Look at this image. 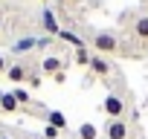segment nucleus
Listing matches in <instances>:
<instances>
[{"instance_id": "1", "label": "nucleus", "mask_w": 148, "mask_h": 139, "mask_svg": "<svg viewBox=\"0 0 148 139\" xmlns=\"http://www.w3.org/2000/svg\"><path fill=\"white\" fill-rule=\"evenodd\" d=\"M93 49H96V55H116L119 52V38L116 35H110V32H96L93 35Z\"/></svg>"}, {"instance_id": "2", "label": "nucleus", "mask_w": 148, "mask_h": 139, "mask_svg": "<svg viewBox=\"0 0 148 139\" xmlns=\"http://www.w3.org/2000/svg\"><path fill=\"white\" fill-rule=\"evenodd\" d=\"M102 110H105L108 119H122V113H125V99L116 96V93H108L105 102H102Z\"/></svg>"}, {"instance_id": "3", "label": "nucleus", "mask_w": 148, "mask_h": 139, "mask_svg": "<svg viewBox=\"0 0 148 139\" xmlns=\"http://www.w3.org/2000/svg\"><path fill=\"white\" fill-rule=\"evenodd\" d=\"M128 136H131V130L122 119H108L105 122V139H128Z\"/></svg>"}, {"instance_id": "4", "label": "nucleus", "mask_w": 148, "mask_h": 139, "mask_svg": "<svg viewBox=\"0 0 148 139\" xmlns=\"http://www.w3.org/2000/svg\"><path fill=\"white\" fill-rule=\"evenodd\" d=\"M6 78H9V81H15V84H23V81L29 78V67H26L23 61H15V64H9V70H6Z\"/></svg>"}, {"instance_id": "5", "label": "nucleus", "mask_w": 148, "mask_h": 139, "mask_svg": "<svg viewBox=\"0 0 148 139\" xmlns=\"http://www.w3.org/2000/svg\"><path fill=\"white\" fill-rule=\"evenodd\" d=\"M90 70H93L96 76H102V78H108L113 67H110V61H108L105 55H93V58H90Z\"/></svg>"}, {"instance_id": "6", "label": "nucleus", "mask_w": 148, "mask_h": 139, "mask_svg": "<svg viewBox=\"0 0 148 139\" xmlns=\"http://www.w3.org/2000/svg\"><path fill=\"white\" fill-rule=\"evenodd\" d=\"M134 38L142 41V44H148V15H139L134 20Z\"/></svg>"}, {"instance_id": "7", "label": "nucleus", "mask_w": 148, "mask_h": 139, "mask_svg": "<svg viewBox=\"0 0 148 139\" xmlns=\"http://www.w3.org/2000/svg\"><path fill=\"white\" fill-rule=\"evenodd\" d=\"M41 70H44L47 76H55V73H61V70H64V61L55 58V55H47V58L41 61Z\"/></svg>"}, {"instance_id": "8", "label": "nucleus", "mask_w": 148, "mask_h": 139, "mask_svg": "<svg viewBox=\"0 0 148 139\" xmlns=\"http://www.w3.org/2000/svg\"><path fill=\"white\" fill-rule=\"evenodd\" d=\"M41 23H44V29H47L49 35H58V32H61V29H58V23H55L52 9H41Z\"/></svg>"}, {"instance_id": "9", "label": "nucleus", "mask_w": 148, "mask_h": 139, "mask_svg": "<svg viewBox=\"0 0 148 139\" xmlns=\"http://www.w3.org/2000/svg\"><path fill=\"white\" fill-rule=\"evenodd\" d=\"M58 38H61V41H67V44H73V46H76V49H82V46H87V41H84V38H79L76 32H70V29H61V32H58Z\"/></svg>"}, {"instance_id": "10", "label": "nucleus", "mask_w": 148, "mask_h": 139, "mask_svg": "<svg viewBox=\"0 0 148 139\" xmlns=\"http://www.w3.org/2000/svg\"><path fill=\"white\" fill-rule=\"evenodd\" d=\"M47 125H52V127L64 130V127H67V116H64L61 110H49V113H47Z\"/></svg>"}, {"instance_id": "11", "label": "nucleus", "mask_w": 148, "mask_h": 139, "mask_svg": "<svg viewBox=\"0 0 148 139\" xmlns=\"http://www.w3.org/2000/svg\"><path fill=\"white\" fill-rule=\"evenodd\" d=\"M21 104H18V99H15V93H3V99H0V110L3 113H15Z\"/></svg>"}, {"instance_id": "12", "label": "nucleus", "mask_w": 148, "mask_h": 139, "mask_svg": "<svg viewBox=\"0 0 148 139\" xmlns=\"http://www.w3.org/2000/svg\"><path fill=\"white\" fill-rule=\"evenodd\" d=\"M79 139H99V127L90 125V122H84V125L79 127Z\"/></svg>"}, {"instance_id": "13", "label": "nucleus", "mask_w": 148, "mask_h": 139, "mask_svg": "<svg viewBox=\"0 0 148 139\" xmlns=\"http://www.w3.org/2000/svg\"><path fill=\"white\" fill-rule=\"evenodd\" d=\"M73 58H76V64L79 67H90V52H87V46H82V49H76V55H73Z\"/></svg>"}, {"instance_id": "14", "label": "nucleus", "mask_w": 148, "mask_h": 139, "mask_svg": "<svg viewBox=\"0 0 148 139\" xmlns=\"http://www.w3.org/2000/svg\"><path fill=\"white\" fill-rule=\"evenodd\" d=\"M32 46H35V41H32V38H23V41L15 44V52H26V49H32Z\"/></svg>"}, {"instance_id": "15", "label": "nucleus", "mask_w": 148, "mask_h": 139, "mask_svg": "<svg viewBox=\"0 0 148 139\" xmlns=\"http://www.w3.org/2000/svg\"><path fill=\"white\" fill-rule=\"evenodd\" d=\"M12 93H15V99H18V104H29V93H26L23 87H15Z\"/></svg>"}, {"instance_id": "16", "label": "nucleus", "mask_w": 148, "mask_h": 139, "mask_svg": "<svg viewBox=\"0 0 148 139\" xmlns=\"http://www.w3.org/2000/svg\"><path fill=\"white\" fill-rule=\"evenodd\" d=\"M58 133H61V130H58V127H52V125H47V127H44V139H58Z\"/></svg>"}, {"instance_id": "17", "label": "nucleus", "mask_w": 148, "mask_h": 139, "mask_svg": "<svg viewBox=\"0 0 148 139\" xmlns=\"http://www.w3.org/2000/svg\"><path fill=\"white\" fill-rule=\"evenodd\" d=\"M29 87H41V73H32V70H29Z\"/></svg>"}, {"instance_id": "18", "label": "nucleus", "mask_w": 148, "mask_h": 139, "mask_svg": "<svg viewBox=\"0 0 148 139\" xmlns=\"http://www.w3.org/2000/svg\"><path fill=\"white\" fill-rule=\"evenodd\" d=\"M6 70H9V58L0 55V76H6Z\"/></svg>"}, {"instance_id": "19", "label": "nucleus", "mask_w": 148, "mask_h": 139, "mask_svg": "<svg viewBox=\"0 0 148 139\" xmlns=\"http://www.w3.org/2000/svg\"><path fill=\"white\" fill-rule=\"evenodd\" d=\"M52 81H55V84H64V81H67V73H64V70H61V73H55Z\"/></svg>"}, {"instance_id": "20", "label": "nucleus", "mask_w": 148, "mask_h": 139, "mask_svg": "<svg viewBox=\"0 0 148 139\" xmlns=\"http://www.w3.org/2000/svg\"><path fill=\"white\" fill-rule=\"evenodd\" d=\"M0 139H15V136L12 133H0Z\"/></svg>"}, {"instance_id": "21", "label": "nucleus", "mask_w": 148, "mask_h": 139, "mask_svg": "<svg viewBox=\"0 0 148 139\" xmlns=\"http://www.w3.org/2000/svg\"><path fill=\"white\" fill-rule=\"evenodd\" d=\"M0 38H3V26H0Z\"/></svg>"}, {"instance_id": "22", "label": "nucleus", "mask_w": 148, "mask_h": 139, "mask_svg": "<svg viewBox=\"0 0 148 139\" xmlns=\"http://www.w3.org/2000/svg\"><path fill=\"white\" fill-rule=\"evenodd\" d=\"M0 99H3V90H0Z\"/></svg>"}, {"instance_id": "23", "label": "nucleus", "mask_w": 148, "mask_h": 139, "mask_svg": "<svg viewBox=\"0 0 148 139\" xmlns=\"http://www.w3.org/2000/svg\"><path fill=\"white\" fill-rule=\"evenodd\" d=\"M0 113H3V110H0Z\"/></svg>"}]
</instances>
